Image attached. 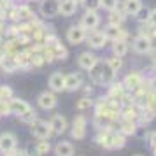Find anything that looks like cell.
<instances>
[{
  "label": "cell",
  "instance_id": "cb8c5ba5",
  "mask_svg": "<svg viewBox=\"0 0 156 156\" xmlns=\"http://www.w3.org/2000/svg\"><path fill=\"white\" fill-rule=\"evenodd\" d=\"M107 63H109V67L112 69L114 72H119L121 70V67H123V58L119 56H116V55H112V56H109L105 60Z\"/></svg>",
  "mask_w": 156,
  "mask_h": 156
},
{
  "label": "cell",
  "instance_id": "52a82bcc",
  "mask_svg": "<svg viewBox=\"0 0 156 156\" xmlns=\"http://www.w3.org/2000/svg\"><path fill=\"white\" fill-rule=\"evenodd\" d=\"M86 44H88L91 49H102L107 44V37L104 35V32L93 30V32H90L88 37H86Z\"/></svg>",
  "mask_w": 156,
  "mask_h": 156
},
{
  "label": "cell",
  "instance_id": "ac0fdd59",
  "mask_svg": "<svg viewBox=\"0 0 156 156\" xmlns=\"http://www.w3.org/2000/svg\"><path fill=\"white\" fill-rule=\"evenodd\" d=\"M55 154L56 156H74V146L67 140L58 142L55 146Z\"/></svg>",
  "mask_w": 156,
  "mask_h": 156
},
{
  "label": "cell",
  "instance_id": "6da1fadb",
  "mask_svg": "<svg viewBox=\"0 0 156 156\" xmlns=\"http://www.w3.org/2000/svg\"><path fill=\"white\" fill-rule=\"evenodd\" d=\"M30 132L32 135L39 139V140H48L51 135H53V130H51L49 123L48 121H42V119H35L32 125H30Z\"/></svg>",
  "mask_w": 156,
  "mask_h": 156
},
{
  "label": "cell",
  "instance_id": "f35d334b",
  "mask_svg": "<svg viewBox=\"0 0 156 156\" xmlns=\"http://www.w3.org/2000/svg\"><path fill=\"white\" fill-rule=\"evenodd\" d=\"M132 156H144V154H140V153H137V154H132Z\"/></svg>",
  "mask_w": 156,
  "mask_h": 156
},
{
  "label": "cell",
  "instance_id": "5b68a950",
  "mask_svg": "<svg viewBox=\"0 0 156 156\" xmlns=\"http://www.w3.org/2000/svg\"><path fill=\"white\" fill-rule=\"evenodd\" d=\"M132 49L137 55H146V53H149V51L153 49V41L144 35H137L133 39V42H132Z\"/></svg>",
  "mask_w": 156,
  "mask_h": 156
},
{
  "label": "cell",
  "instance_id": "74e56055",
  "mask_svg": "<svg viewBox=\"0 0 156 156\" xmlns=\"http://www.w3.org/2000/svg\"><path fill=\"white\" fill-rule=\"evenodd\" d=\"M76 2H77V4H83V2H84V0H76Z\"/></svg>",
  "mask_w": 156,
  "mask_h": 156
},
{
  "label": "cell",
  "instance_id": "f546056e",
  "mask_svg": "<svg viewBox=\"0 0 156 156\" xmlns=\"http://www.w3.org/2000/svg\"><path fill=\"white\" fill-rule=\"evenodd\" d=\"M86 11H98L100 9V0H84L83 2Z\"/></svg>",
  "mask_w": 156,
  "mask_h": 156
},
{
  "label": "cell",
  "instance_id": "83f0119b",
  "mask_svg": "<svg viewBox=\"0 0 156 156\" xmlns=\"http://www.w3.org/2000/svg\"><path fill=\"white\" fill-rule=\"evenodd\" d=\"M119 0H100V7H104L105 11H114L118 9Z\"/></svg>",
  "mask_w": 156,
  "mask_h": 156
},
{
  "label": "cell",
  "instance_id": "ba28073f",
  "mask_svg": "<svg viewBox=\"0 0 156 156\" xmlns=\"http://www.w3.org/2000/svg\"><path fill=\"white\" fill-rule=\"evenodd\" d=\"M16 144H18V139H16L14 133L5 132V133L0 135V153L7 154V153H11V151H14Z\"/></svg>",
  "mask_w": 156,
  "mask_h": 156
},
{
  "label": "cell",
  "instance_id": "836d02e7",
  "mask_svg": "<svg viewBox=\"0 0 156 156\" xmlns=\"http://www.w3.org/2000/svg\"><path fill=\"white\" fill-rule=\"evenodd\" d=\"M147 25H151V27H156V9H151V11H149Z\"/></svg>",
  "mask_w": 156,
  "mask_h": 156
},
{
  "label": "cell",
  "instance_id": "d4e9b609",
  "mask_svg": "<svg viewBox=\"0 0 156 156\" xmlns=\"http://www.w3.org/2000/svg\"><path fill=\"white\" fill-rule=\"evenodd\" d=\"M18 118H20V119H21L23 123H28V125H32V123H34V121L37 119V112L34 111V109H32V107H30L27 112H23L21 116H18Z\"/></svg>",
  "mask_w": 156,
  "mask_h": 156
},
{
  "label": "cell",
  "instance_id": "7402d4cb",
  "mask_svg": "<svg viewBox=\"0 0 156 156\" xmlns=\"http://www.w3.org/2000/svg\"><path fill=\"white\" fill-rule=\"evenodd\" d=\"M114 77H116V72L109 67L107 62H102V84H109V83H112Z\"/></svg>",
  "mask_w": 156,
  "mask_h": 156
},
{
  "label": "cell",
  "instance_id": "484cf974",
  "mask_svg": "<svg viewBox=\"0 0 156 156\" xmlns=\"http://www.w3.org/2000/svg\"><path fill=\"white\" fill-rule=\"evenodd\" d=\"M149 11H151V9H146L144 5H142V9L137 12V14H135L137 21L142 23V25H146V23H147V20H149Z\"/></svg>",
  "mask_w": 156,
  "mask_h": 156
},
{
  "label": "cell",
  "instance_id": "277c9868",
  "mask_svg": "<svg viewBox=\"0 0 156 156\" xmlns=\"http://www.w3.org/2000/svg\"><path fill=\"white\" fill-rule=\"evenodd\" d=\"M58 7H60V0H41L39 12L44 18H55L58 16Z\"/></svg>",
  "mask_w": 156,
  "mask_h": 156
},
{
  "label": "cell",
  "instance_id": "d6a6232c",
  "mask_svg": "<svg viewBox=\"0 0 156 156\" xmlns=\"http://www.w3.org/2000/svg\"><path fill=\"white\" fill-rule=\"evenodd\" d=\"M25 156H41V154H39V151H37V146L28 144L27 149H25Z\"/></svg>",
  "mask_w": 156,
  "mask_h": 156
},
{
  "label": "cell",
  "instance_id": "9a60e30c",
  "mask_svg": "<svg viewBox=\"0 0 156 156\" xmlns=\"http://www.w3.org/2000/svg\"><path fill=\"white\" fill-rule=\"evenodd\" d=\"M7 105H9V112L16 114V116H21L23 112H27L30 109V104L25 102V100H21V98H11Z\"/></svg>",
  "mask_w": 156,
  "mask_h": 156
},
{
  "label": "cell",
  "instance_id": "5bb4252c",
  "mask_svg": "<svg viewBox=\"0 0 156 156\" xmlns=\"http://www.w3.org/2000/svg\"><path fill=\"white\" fill-rule=\"evenodd\" d=\"M83 86V77L79 72H72L65 76V91H76Z\"/></svg>",
  "mask_w": 156,
  "mask_h": 156
},
{
  "label": "cell",
  "instance_id": "30bf717a",
  "mask_svg": "<svg viewBox=\"0 0 156 156\" xmlns=\"http://www.w3.org/2000/svg\"><path fill=\"white\" fill-rule=\"evenodd\" d=\"M49 126H51V130H53V133L55 135H62V133L67 132L69 123H67V119H65V116H62V114H55V116L49 119Z\"/></svg>",
  "mask_w": 156,
  "mask_h": 156
},
{
  "label": "cell",
  "instance_id": "9c48e42d",
  "mask_svg": "<svg viewBox=\"0 0 156 156\" xmlns=\"http://www.w3.org/2000/svg\"><path fill=\"white\" fill-rule=\"evenodd\" d=\"M97 62H98V56L93 51H83L77 56V65L81 69H84V70H90Z\"/></svg>",
  "mask_w": 156,
  "mask_h": 156
},
{
  "label": "cell",
  "instance_id": "4dcf8cb0",
  "mask_svg": "<svg viewBox=\"0 0 156 156\" xmlns=\"http://www.w3.org/2000/svg\"><path fill=\"white\" fill-rule=\"evenodd\" d=\"M91 105H93V102H91V98H88V97H84V98H81V100L77 102V109H79V111L90 109Z\"/></svg>",
  "mask_w": 156,
  "mask_h": 156
},
{
  "label": "cell",
  "instance_id": "7a4b0ae2",
  "mask_svg": "<svg viewBox=\"0 0 156 156\" xmlns=\"http://www.w3.org/2000/svg\"><path fill=\"white\" fill-rule=\"evenodd\" d=\"M65 37H67V41H69L72 46H79V44H83L86 41L88 30H86L84 27H81V25H70Z\"/></svg>",
  "mask_w": 156,
  "mask_h": 156
},
{
  "label": "cell",
  "instance_id": "e0dca14e",
  "mask_svg": "<svg viewBox=\"0 0 156 156\" xmlns=\"http://www.w3.org/2000/svg\"><path fill=\"white\" fill-rule=\"evenodd\" d=\"M140 84H144V83H142V76L139 72L128 74L126 77H125V81H123V86L128 88V90H137V88H140Z\"/></svg>",
  "mask_w": 156,
  "mask_h": 156
},
{
  "label": "cell",
  "instance_id": "8fae6325",
  "mask_svg": "<svg viewBox=\"0 0 156 156\" xmlns=\"http://www.w3.org/2000/svg\"><path fill=\"white\" fill-rule=\"evenodd\" d=\"M49 90L53 93H60V91H65V76L62 72H53L49 76Z\"/></svg>",
  "mask_w": 156,
  "mask_h": 156
},
{
  "label": "cell",
  "instance_id": "d6986e66",
  "mask_svg": "<svg viewBox=\"0 0 156 156\" xmlns=\"http://www.w3.org/2000/svg\"><path fill=\"white\" fill-rule=\"evenodd\" d=\"M140 9H142L140 0H125V5H123V12H125V14L135 16Z\"/></svg>",
  "mask_w": 156,
  "mask_h": 156
},
{
  "label": "cell",
  "instance_id": "d590c367",
  "mask_svg": "<svg viewBox=\"0 0 156 156\" xmlns=\"http://www.w3.org/2000/svg\"><path fill=\"white\" fill-rule=\"evenodd\" d=\"M125 126H126V128H123V132H126V133H133L135 130H137V126H135L133 123H126Z\"/></svg>",
  "mask_w": 156,
  "mask_h": 156
},
{
  "label": "cell",
  "instance_id": "44dd1931",
  "mask_svg": "<svg viewBox=\"0 0 156 156\" xmlns=\"http://www.w3.org/2000/svg\"><path fill=\"white\" fill-rule=\"evenodd\" d=\"M88 74H90V79H91L95 84H102V62L98 60V62L88 70Z\"/></svg>",
  "mask_w": 156,
  "mask_h": 156
},
{
  "label": "cell",
  "instance_id": "7c38bea8",
  "mask_svg": "<svg viewBox=\"0 0 156 156\" xmlns=\"http://www.w3.org/2000/svg\"><path fill=\"white\" fill-rule=\"evenodd\" d=\"M72 137L77 139V140L86 137V118L84 116H77L74 119V123H72Z\"/></svg>",
  "mask_w": 156,
  "mask_h": 156
},
{
  "label": "cell",
  "instance_id": "4316f807",
  "mask_svg": "<svg viewBox=\"0 0 156 156\" xmlns=\"http://www.w3.org/2000/svg\"><path fill=\"white\" fill-rule=\"evenodd\" d=\"M53 56L65 60V58H67V49H65L62 44H55V46H53Z\"/></svg>",
  "mask_w": 156,
  "mask_h": 156
},
{
  "label": "cell",
  "instance_id": "603a6c76",
  "mask_svg": "<svg viewBox=\"0 0 156 156\" xmlns=\"http://www.w3.org/2000/svg\"><path fill=\"white\" fill-rule=\"evenodd\" d=\"M125 21V14H121L119 11H111V14H109V25H116V27H121Z\"/></svg>",
  "mask_w": 156,
  "mask_h": 156
},
{
  "label": "cell",
  "instance_id": "3957f363",
  "mask_svg": "<svg viewBox=\"0 0 156 156\" xmlns=\"http://www.w3.org/2000/svg\"><path fill=\"white\" fill-rule=\"evenodd\" d=\"M100 21H102V18H100L98 11H84V14L81 16V27H84L86 30H97L100 27Z\"/></svg>",
  "mask_w": 156,
  "mask_h": 156
},
{
  "label": "cell",
  "instance_id": "8d00e7d4",
  "mask_svg": "<svg viewBox=\"0 0 156 156\" xmlns=\"http://www.w3.org/2000/svg\"><path fill=\"white\" fill-rule=\"evenodd\" d=\"M153 67H154V70H156V56H153Z\"/></svg>",
  "mask_w": 156,
  "mask_h": 156
},
{
  "label": "cell",
  "instance_id": "ffe728a7",
  "mask_svg": "<svg viewBox=\"0 0 156 156\" xmlns=\"http://www.w3.org/2000/svg\"><path fill=\"white\" fill-rule=\"evenodd\" d=\"M128 49H130V46H128V42L125 41V39H118V41L112 42V53L116 55V56L123 58L128 53Z\"/></svg>",
  "mask_w": 156,
  "mask_h": 156
},
{
  "label": "cell",
  "instance_id": "1f68e13d",
  "mask_svg": "<svg viewBox=\"0 0 156 156\" xmlns=\"http://www.w3.org/2000/svg\"><path fill=\"white\" fill-rule=\"evenodd\" d=\"M123 146H125V137L112 133V147H123Z\"/></svg>",
  "mask_w": 156,
  "mask_h": 156
},
{
  "label": "cell",
  "instance_id": "4fadbf2b",
  "mask_svg": "<svg viewBox=\"0 0 156 156\" xmlns=\"http://www.w3.org/2000/svg\"><path fill=\"white\" fill-rule=\"evenodd\" d=\"M79 4L76 0H60V7H58V14L65 16V18H70L76 14Z\"/></svg>",
  "mask_w": 156,
  "mask_h": 156
},
{
  "label": "cell",
  "instance_id": "f1b7e54d",
  "mask_svg": "<svg viewBox=\"0 0 156 156\" xmlns=\"http://www.w3.org/2000/svg\"><path fill=\"white\" fill-rule=\"evenodd\" d=\"M35 146H37V151H39V154L41 156L46 154V153H49V149H51V146H49V142L48 140H39Z\"/></svg>",
  "mask_w": 156,
  "mask_h": 156
},
{
  "label": "cell",
  "instance_id": "e575fe53",
  "mask_svg": "<svg viewBox=\"0 0 156 156\" xmlns=\"http://www.w3.org/2000/svg\"><path fill=\"white\" fill-rule=\"evenodd\" d=\"M11 95H12V91H11V88H0V98H2V100L9 98Z\"/></svg>",
  "mask_w": 156,
  "mask_h": 156
},
{
  "label": "cell",
  "instance_id": "2e32d148",
  "mask_svg": "<svg viewBox=\"0 0 156 156\" xmlns=\"http://www.w3.org/2000/svg\"><path fill=\"white\" fill-rule=\"evenodd\" d=\"M104 35L107 37V41H118V39H125V32L121 30V27H116V25H107L104 28Z\"/></svg>",
  "mask_w": 156,
  "mask_h": 156
},
{
  "label": "cell",
  "instance_id": "8992f818",
  "mask_svg": "<svg viewBox=\"0 0 156 156\" xmlns=\"http://www.w3.org/2000/svg\"><path fill=\"white\" fill-rule=\"evenodd\" d=\"M37 104H39V107L44 109V111H51V109L56 107L58 98H56V95H55L53 91H42L39 97H37Z\"/></svg>",
  "mask_w": 156,
  "mask_h": 156
}]
</instances>
